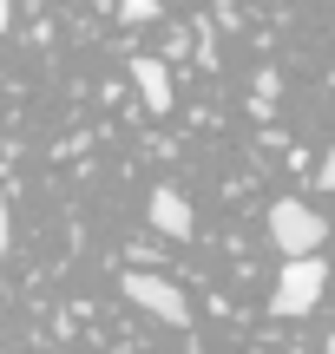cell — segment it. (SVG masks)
<instances>
[{
    "instance_id": "6da1fadb",
    "label": "cell",
    "mask_w": 335,
    "mask_h": 354,
    "mask_svg": "<svg viewBox=\"0 0 335 354\" xmlns=\"http://www.w3.org/2000/svg\"><path fill=\"white\" fill-rule=\"evenodd\" d=\"M270 236H276V250H283V263H296V256H316V250H323L329 223L309 210V203L276 197V203H270Z\"/></svg>"
},
{
    "instance_id": "7a4b0ae2",
    "label": "cell",
    "mask_w": 335,
    "mask_h": 354,
    "mask_svg": "<svg viewBox=\"0 0 335 354\" xmlns=\"http://www.w3.org/2000/svg\"><path fill=\"white\" fill-rule=\"evenodd\" d=\"M323 289H329V269H323V256H296V263H283V276H276V289H270V315H309L316 302H323Z\"/></svg>"
},
{
    "instance_id": "3957f363",
    "label": "cell",
    "mask_w": 335,
    "mask_h": 354,
    "mask_svg": "<svg viewBox=\"0 0 335 354\" xmlns=\"http://www.w3.org/2000/svg\"><path fill=\"white\" fill-rule=\"evenodd\" d=\"M118 289H125V302H138L145 315H158L165 328H191V302H184L165 276H118Z\"/></svg>"
},
{
    "instance_id": "277c9868",
    "label": "cell",
    "mask_w": 335,
    "mask_h": 354,
    "mask_svg": "<svg viewBox=\"0 0 335 354\" xmlns=\"http://www.w3.org/2000/svg\"><path fill=\"white\" fill-rule=\"evenodd\" d=\"M145 216H152V223H158V236H171V243H191V236H197V210H191V203H184L171 184H158V190H152Z\"/></svg>"
},
{
    "instance_id": "5b68a950",
    "label": "cell",
    "mask_w": 335,
    "mask_h": 354,
    "mask_svg": "<svg viewBox=\"0 0 335 354\" xmlns=\"http://www.w3.org/2000/svg\"><path fill=\"white\" fill-rule=\"evenodd\" d=\"M132 79H138V92H145L152 112H171V73H165V59H132Z\"/></svg>"
},
{
    "instance_id": "8992f818",
    "label": "cell",
    "mask_w": 335,
    "mask_h": 354,
    "mask_svg": "<svg viewBox=\"0 0 335 354\" xmlns=\"http://www.w3.org/2000/svg\"><path fill=\"white\" fill-rule=\"evenodd\" d=\"M118 20H125V26H145V20H158V0H118Z\"/></svg>"
},
{
    "instance_id": "52a82bcc",
    "label": "cell",
    "mask_w": 335,
    "mask_h": 354,
    "mask_svg": "<svg viewBox=\"0 0 335 354\" xmlns=\"http://www.w3.org/2000/svg\"><path fill=\"white\" fill-rule=\"evenodd\" d=\"M316 184H323V190H335V145H329V158H323V171H316Z\"/></svg>"
},
{
    "instance_id": "ba28073f",
    "label": "cell",
    "mask_w": 335,
    "mask_h": 354,
    "mask_svg": "<svg viewBox=\"0 0 335 354\" xmlns=\"http://www.w3.org/2000/svg\"><path fill=\"white\" fill-rule=\"evenodd\" d=\"M13 250V230H7V197H0V256Z\"/></svg>"
},
{
    "instance_id": "9c48e42d",
    "label": "cell",
    "mask_w": 335,
    "mask_h": 354,
    "mask_svg": "<svg viewBox=\"0 0 335 354\" xmlns=\"http://www.w3.org/2000/svg\"><path fill=\"white\" fill-rule=\"evenodd\" d=\"M7 20H13V0H0V33H7Z\"/></svg>"
}]
</instances>
